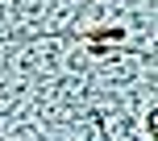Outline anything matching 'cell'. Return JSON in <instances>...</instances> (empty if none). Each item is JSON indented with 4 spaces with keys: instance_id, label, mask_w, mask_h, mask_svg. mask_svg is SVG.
<instances>
[{
    "instance_id": "1",
    "label": "cell",
    "mask_w": 158,
    "mask_h": 141,
    "mask_svg": "<svg viewBox=\"0 0 158 141\" xmlns=\"http://www.w3.org/2000/svg\"><path fill=\"white\" fill-rule=\"evenodd\" d=\"M129 29H121V25H96V29H79V46H87V42H125Z\"/></svg>"
}]
</instances>
